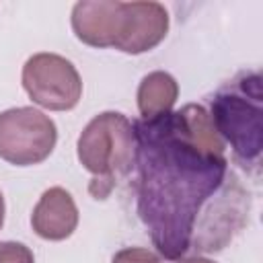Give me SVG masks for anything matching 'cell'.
<instances>
[{
    "mask_svg": "<svg viewBox=\"0 0 263 263\" xmlns=\"http://www.w3.org/2000/svg\"><path fill=\"white\" fill-rule=\"evenodd\" d=\"M138 216L158 253L224 249L245 226L249 195L228 171L226 144L201 105L132 123Z\"/></svg>",
    "mask_w": 263,
    "mask_h": 263,
    "instance_id": "cell-1",
    "label": "cell"
},
{
    "mask_svg": "<svg viewBox=\"0 0 263 263\" xmlns=\"http://www.w3.org/2000/svg\"><path fill=\"white\" fill-rule=\"evenodd\" d=\"M55 123L39 109L14 107L0 113V158L31 166L43 162L55 148Z\"/></svg>",
    "mask_w": 263,
    "mask_h": 263,
    "instance_id": "cell-4",
    "label": "cell"
},
{
    "mask_svg": "<svg viewBox=\"0 0 263 263\" xmlns=\"http://www.w3.org/2000/svg\"><path fill=\"white\" fill-rule=\"evenodd\" d=\"M111 263H160V259L152 251H148V249L127 247V249L117 251Z\"/></svg>",
    "mask_w": 263,
    "mask_h": 263,
    "instance_id": "cell-11",
    "label": "cell"
},
{
    "mask_svg": "<svg viewBox=\"0 0 263 263\" xmlns=\"http://www.w3.org/2000/svg\"><path fill=\"white\" fill-rule=\"evenodd\" d=\"M0 263H35V257L23 242L4 240L0 242Z\"/></svg>",
    "mask_w": 263,
    "mask_h": 263,
    "instance_id": "cell-10",
    "label": "cell"
},
{
    "mask_svg": "<svg viewBox=\"0 0 263 263\" xmlns=\"http://www.w3.org/2000/svg\"><path fill=\"white\" fill-rule=\"evenodd\" d=\"M119 0H82L72 8L74 35L90 47H113L119 23Z\"/></svg>",
    "mask_w": 263,
    "mask_h": 263,
    "instance_id": "cell-7",
    "label": "cell"
},
{
    "mask_svg": "<svg viewBox=\"0 0 263 263\" xmlns=\"http://www.w3.org/2000/svg\"><path fill=\"white\" fill-rule=\"evenodd\" d=\"M23 88L33 103L51 109H74L82 97V80L74 64L58 53H35L23 66Z\"/></svg>",
    "mask_w": 263,
    "mask_h": 263,
    "instance_id": "cell-5",
    "label": "cell"
},
{
    "mask_svg": "<svg viewBox=\"0 0 263 263\" xmlns=\"http://www.w3.org/2000/svg\"><path fill=\"white\" fill-rule=\"evenodd\" d=\"M31 226L35 234L45 240L68 238L78 226V208L72 195L62 187L43 191L31 214Z\"/></svg>",
    "mask_w": 263,
    "mask_h": 263,
    "instance_id": "cell-8",
    "label": "cell"
},
{
    "mask_svg": "<svg viewBox=\"0 0 263 263\" xmlns=\"http://www.w3.org/2000/svg\"><path fill=\"white\" fill-rule=\"evenodd\" d=\"M166 31L168 12L160 2H121L113 47L138 55L156 47Z\"/></svg>",
    "mask_w": 263,
    "mask_h": 263,
    "instance_id": "cell-6",
    "label": "cell"
},
{
    "mask_svg": "<svg viewBox=\"0 0 263 263\" xmlns=\"http://www.w3.org/2000/svg\"><path fill=\"white\" fill-rule=\"evenodd\" d=\"M76 150L80 164L92 175L90 193L105 199L115 183L134 168L136 138L132 121L117 111L99 113L82 129Z\"/></svg>",
    "mask_w": 263,
    "mask_h": 263,
    "instance_id": "cell-3",
    "label": "cell"
},
{
    "mask_svg": "<svg viewBox=\"0 0 263 263\" xmlns=\"http://www.w3.org/2000/svg\"><path fill=\"white\" fill-rule=\"evenodd\" d=\"M179 263H216V261L205 259V257H187V259H181Z\"/></svg>",
    "mask_w": 263,
    "mask_h": 263,
    "instance_id": "cell-12",
    "label": "cell"
},
{
    "mask_svg": "<svg viewBox=\"0 0 263 263\" xmlns=\"http://www.w3.org/2000/svg\"><path fill=\"white\" fill-rule=\"evenodd\" d=\"M179 97L177 80L162 70L150 72L142 78L138 86V109L142 119H152L171 113Z\"/></svg>",
    "mask_w": 263,
    "mask_h": 263,
    "instance_id": "cell-9",
    "label": "cell"
},
{
    "mask_svg": "<svg viewBox=\"0 0 263 263\" xmlns=\"http://www.w3.org/2000/svg\"><path fill=\"white\" fill-rule=\"evenodd\" d=\"M2 224H4V197L0 193V228H2Z\"/></svg>",
    "mask_w": 263,
    "mask_h": 263,
    "instance_id": "cell-13",
    "label": "cell"
},
{
    "mask_svg": "<svg viewBox=\"0 0 263 263\" xmlns=\"http://www.w3.org/2000/svg\"><path fill=\"white\" fill-rule=\"evenodd\" d=\"M261 76L242 72L224 84L210 101V119L224 140L230 144L234 158L247 168H259L263 148V109H261Z\"/></svg>",
    "mask_w": 263,
    "mask_h": 263,
    "instance_id": "cell-2",
    "label": "cell"
}]
</instances>
